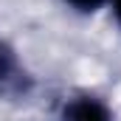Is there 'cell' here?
<instances>
[{"label":"cell","instance_id":"3957f363","mask_svg":"<svg viewBox=\"0 0 121 121\" xmlns=\"http://www.w3.org/2000/svg\"><path fill=\"white\" fill-rule=\"evenodd\" d=\"M65 6H70V9H76V11H82V14H90L96 9H101L107 0H62Z\"/></svg>","mask_w":121,"mask_h":121},{"label":"cell","instance_id":"7a4b0ae2","mask_svg":"<svg viewBox=\"0 0 121 121\" xmlns=\"http://www.w3.org/2000/svg\"><path fill=\"white\" fill-rule=\"evenodd\" d=\"M65 121H113V116L96 96H76L65 104Z\"/></svg>","mask_w":121,"mask_h":121},{"label":"cell","instance_id":"6da1fadb","mask_svg":"<svg viewBox=\"0 0 121 121\" xmlns=\"http://www.w3.org/2000/svg\"><path fill=\"white\" fill-rule=\"evenodd\" d=\"M31 90V76L23 62L17 59L14 48L0 39V99H14Z\"/></svg>","mask_w":121,"mask_h":121},{"label":"cell","instance_id":"277c9868","mask_svg":"<svg viewBox=\"0 0 121 121\" xmlns=\"http://www.w3.org/2000/svg\"><path fill=\"white\" fill-rule=\"evenodd\" d=\"M113 14H116V23L121 26V0H113Z\"/></svg>","mask_w":121,"mask_h":121}]
</instances>
